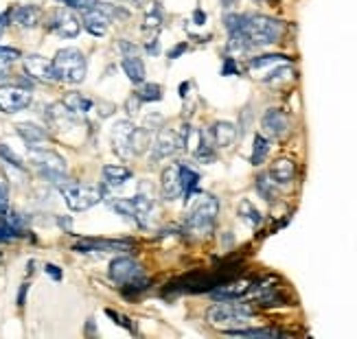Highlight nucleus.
Here are the masks:
<instances>
[{"label":"nucleus","instance_id":"obj_1","mask_svg":"<svg viewBox=\"0 0 357 339\" xmlns=\"http://www.w3.org/2000/svg\"><path fill=\"white\" fill-rule=\"evenodd\" d=\"M237 33H241L248 40L252 49L272 47V44H278L283 40L285 25L281 20H274L263 14H241V27Z\"/></svg>","mask_w":357,"mask_h":339},{"label":"nucleus","instance_id":"obj_2","mask_svg":"<svg viewBox=\"0 0 357 339\" xmlns=\"http://www.w3.org/2000/svg\"><path fill=\"white\" fill-rule=\"evenodd\" d=\"M254 318V309L245 302L237 300H221L215 307H210L206 311V320L210 326H217L221 331L230 329H241V326H248Z\"/></svg>","mask_w":357,"mask_h":339},{"label":"nucleus","instance_id":"obj_3","mask_svg":"<svg viewBox=\"0 0 357 339\" xmlns=\"http://www.w3.org/2000/svg\"><path fill=\"white\" fill-rule=\"evenodd\" d=\"M217 214H219L217 197L208 195V193H199L191 210L186 214V232L193 236H199V239L208 236L217 223Z\"/></svg>","mask_w":357,"mask_h":339},{"label":"nucleus","instance_id":"obj_4","mask_svg":"<svg viewBox=\"0 0 357 339\" xmlns=\"http://www.w3.org/2000/svg\"><path fill=\"white\" fill-rule=\"evenodd\" d=\"M110 280L123 289L125 296H136L138 291H145L149 287V280L145 278L143 267L130 256H119L110 263Z\"/></svg>","mask_w":357,"mask_h":339},{"label":"nucleus","instance_id":"obj_5","mask_svg":"<svg viewBox=\"0 0 357 339\" xmlns=\"http://www.w3.org/2000/svg\"><path fill=\"white\" fill-rule=\"evenodd\" d=\"M53 68H55V75H58V81L77 86L86 79L88 62H86V55L79 49H62L55 53Z\"/></svg>","mask_w":357,"mask_h":339},{"label":"nucleus","instance_id":"obj_6","mask_svg":"<svg viewBox=\"0 0 357 339\" xmlns=\"http://www.w3.org/2000/svg\"><path fill=\"white\" fill-rule=\"evenodd\" d=\"M29 160L36 164L38 171L47 179H51L53 184L62 186L69 182V179H66V160L60 153H55L51 149H42V147H31Z\"/></svg>","mask_w":357,"mask_h":339},{"label":"nucleus","instance_id":"obj_7","mask_svg":"<svg viewBox=\"0 0 357 339\" xmlns=\"http://www.w3.org/2000/svg\"><path fill=\"white\" fill-rule=\"evenodd\" d=\"M62 195L66 199V206L75 212H84V210H90L93 206H97L99 201L103 199L101 188L97 186H88V184H73V182H66L60 186Z\"/></svg>","mask_w":357,"mask_h":339},{"label":"nucleus","instance_id":"obj_8","mask_svg":"<svg viewBox=\"0 0 357 339\" xmlns=\"http://www.w3.org/2000/svg\"><path fill=\"white\" fill-rule=\"evenodd\" d=\"M33 103L31 88L25 84H5L0 86V112L5 114H18Z\"/></svg>","mask_w":357,"mask_h":339},{"label":"nucleus","instance_id":"obj_9","mask_svg":"<svg viewBox=\"0 0 357 339\" xmlns=\"http://www.w3.org/2000/svg\"><path fill=\"white\" fill-rule=\"evenodd\" d=\"M138 127L134 125L132 121H116L110 131V138H112V149L123 160H130V158L136 155L134 151V138H136Z\"/></svg>","mask_w":357,"mask_h":339},{"label":"nucleus","instance_id":"obj_10","mask_svg":"<svg viewBox=\"0 0 357 339\" xmlns=\"http://www.w3.org/2000/svg\"><path fill=\"white\" fill-rule=\"evenodd\" d=\"M49 31L55 33L58 38H64V40H73L79 36L82 31V20L77 18L73 11L69 9H58L55 14L51 16L49 20Z\"/></svg>","mask_w":357,"mask_h":339},{"label":"nucleus","instance_id":"obj_11","mask_svg":"<svg viewBox=\"0 0 357 339\" xmlns=\"http://www.w3.org/2000/svg\"><path fill=\"white\" fill-rule=\"evenodd\" d=\"M77 9L82 11L84 29L90 33V36H95V38H103L108 33V27H110V18L103 14V11L97 9L90 0H82V5Z\"/></svg>","mask_w":357,"mask_h":339},{"label":"nucleus","instance_id":"obj_12","mask_svg":"<svg viewBox=\"0 0 357 339\" xmlns=\"http://www.w3.org/2000/svg\"><path fill=\"white\" fill-rule=\"evenodd\" d=\"M285 64H292V60L285 58V55H259V58H252L248 62V73L250 77H254L256 81H267L276 68H281Z\"/></svg>","mask_w":357,"mask_h":339},{"label":"nucleus","instance_id":"obj_13","mask_svg":"<svg viewBox=\"0 0 357 339\" xmlns=\"http://www.w3.org/2000/svg\"><path fill=\"white\" fill-rule=\"evenodd\" d=\"M22 66H25V73L36 79V81H44V84H58V75H55V68H53V62L42 58V55H27L25 60H22Z\"/></svg>","mask_w":357,"mask_h":339},{"label":"nucleus","instance_id":"obj_14","mask_svg":"<svg viewBox=\"0 0 357 339\" xmlns=\"http://www.w3.org/2000/svg\"><path fill=\"white\" fill-rule=\"evenodd\" d=\"M180 149H182V142H180L177 131H173L169 127H160L158 134H156V140H153V160L171 158Z\"/></svg>","mask_w":357,"mask_h":339},{"label":"nucleus","instance_id":"obj_15","mask_svg":"<svg viewBox=\"0 0 357 339\" xmlns=\"http://www.w3.org/2000/svg\"><path fill=\"white\" fill-rule=\"evenodd\" d=\"M261 127H263V134L267 138H274V140H281L289 134V118L283 110H267L263 118H261Z\"/></svg>","mask_w":357,"mask_h":339},{"label":"nucleus","instance_id":"obj_16","mask_svg":"<svg viewBox=\"0 0 357 339\" xmlns=\"http://www.w3.org/2000/svg\"><path fill=\"white\" fill-rule=\"evenodd\" d=\"M250 285H252V280H248V278H241V280L230 278L210 291V296H213L215 300H239V298L248 296Z\"/></svg>","mask_w":357,"mask_h":339},{"label":"nucleus","instance_id":"obj_17","mask_svg":"<svg viewBox=\"0 0 357 339\" xmlns=\"http://www.w3.org/2000/svg\"><path fill=\"white\" fill-rule=\"evenodd\" d=\"M44 118H47V123L53 127V129H71L75 125L77 116L73 114V112L64 105V101H60V103H51L47 108V112H44Z\"/></svg>","mask_w":357,"mask_h":339},{"label":"nucleus","instance_id":"obj_18","mask_svg":"<svg viewBox=\"0 0 357 339\" xmlns=\"http://www.w3.org/2000/svg\"><path fill=\"white\" fill-rule=\"evenodd\" d=\"M160 193H162V199L167 201H173L182 195V186H180V171H177V166H167L162 171V177H160Z\"/></svg>","mask_w":357,"mask_h":339},{"label":"nucleus","instance_id":"obj_19","mask_svg":"<svg viewBox=\"0 0 357 339\" xmlns=\"http://www.w3.org/2000/svg\"><path fill=\"white\" fill-rule=\"evenodd\" d=\"M11 20L22 29H36L42 20V11L36 5H20L11 11Z\"/></svg>","mask_w":357,"mask_h":339},{"label":"nucleus","instance_id":"obj_20","mask_svg":"<svg viewBox=\"0 0 357 339\" xmlns=\"http://www.w3.org/2000/svg\"><path fill=\"white\" fill-rule=\"evenodd\" d=\"M210 136H213V142L217 149H226L232 142L237 140V127L228 121H217L213 127H210Z\"/></svg>","mask_w":357,"mask_h":339},{"label":"nucleus","instance_id":"obj_21","mask_svg":"<svg viewBox=\"0 0 357 339\" xmlns=\"http://www.w3.org/2000/svg\"><path fill=\"white\" fill-rule=\"evenodd\" d=\"M270 175L274 177V182L278 186L292 184L294 177H296V164H294V160H289V158H278V160H274V164L270 168Z\"/></svg>","mask_w":357,"mask_h":339},{"label":"nucleus","instance_id":"obj_22","mask_svg":"<svg viewBox=\"0 0 357 339\" xmlns=\"http://www.w3.org/2000/svg\"><path fill=\"white\" fill-rule=\"evenodd\" d=\"M130 241H106V239H84L75 243V252H99V250H127Z\"/></svg>","mask_w":357,"mask_h":339},{"label":"nucleus","instance_id":"obj_23","mask_svg":"<svg viewBox=\"0 0 357 339\" xmlns=\"http://www.w3.org/2000/svg\"><path fill=\"white\" fill-rule=\"evenodd\" d=\"M162 29V7L158 0H151L145 11V20H143V31L147 36H158V31Z\"/></svg>","mask_w":357,"mask_h":339},{"label":"nucleus","instance_id":"obj_24","mask_svg":"<svg viewBox=\"0 0 357 339\" xmlns=\"http://www.w3.org/2000/svg\"><path fill=\"white\" fill-rule=\"evenodd\" d=\"M177 171H180V186H182V195L186 199H191L197 188H199V173L195 171L193 166H188L186 162H182L177 166Z\"/></svg>","mask_w":357,"mask_h":339},{"label":"nucleus","instance_id":"obj_25","mask_svg":"<svg viewBox=\"0 0 357 339\" xmlns=\"http://www.w3.org/2000/svg\"><path fill=\"white\" fill-rule=\"evenodd\" d=\"M16 131H18L20 138L29 145H40V142L49 140V131L42 129L40 125H36V123H18Z\"/></svg>","mask_w":357,"mask_h":339},{"label":"nucleus","instance_id":"obj_26","mask_svg":"<svg viewBox=\"0 0 357 339\" xmlns=\"http://www.w3.org/2000/svg\"><path fill=\"white\" fill-rule=\"evenodd\" d=\"M64 105L69 108L75 116H86L88 112H93L95 101L88 99V97L82 95V92H69V95L64 97Z\"/></svg>","mask_w":357,"mask_h":339},{"label":"nucleus","instance_id":"obj_27","mask_svg":"<svg viewBox=\"0 0 357 339\" xmlns=\"http://www.w3.org/2000/svg\"><path fill=\"white\" fill-rule=\"evenodd\" d=\"M121 68H123V73L127 75V79L134 86H140L145 81V77H147L145 64H143V60L138 58V55H136V58H123Z\"/></svg>","mask_w":357,"mask_h":339},{"label":"nucleus","instance_id":"obj_28","mask_svg":"<svg viewBox=\"0 0 357 339\" xmlns=\"http://www.w3.org/2000/svg\"><path fill=\"white\" fill-rule=\"evenodd\" d=\"M256 193H259L265 201H276L278 197V184L274 182V177L270 173H261L259 177H256Z\"/></svg>","mask_w":357,"mask_h":339},{"label":"nucleus","instance_id":"obj_29","mask_svg":"<svg viewBox=\"0 0 357 339\" xmlns=\"http://www.w3.org/2000/svg\"><path fill=\"white\" fill-rule=\"evenodd\" d=\"M103 177L110 186H123L132 177V171L127 166H121V164H106Z\"/></svg>","mask_w":357,"mask_h":339},{"label":"nucleus","instance_id":"obj_30","mask_svg":"<svg viewBox=\"0 0 357 339\" xmlns=\"http://www.w3.org/2000/svg\"><path fill=\"white\" fill-rule=\"evenodd\" d=\"M230 337H261V339H276V337H287V333L278 329H230L224 331Z\"/></svg>","mask_w":357,"mask_h":339},{"label":"nucleus","instance_id":"obj_31","mask_svg":"<svg viewBox=\"0 0 357 339\" xmlns=\"http://www.w3.org/2000/svg\"><path fill=\"white\" fill-rule=\"evenodd\" d=\"M237 212H239V217L250 225V228H259L261 221H263V214L259 212V208H256L250 199H241Z\"/></svg>","mask_w":357,"mask_h":339},{"label":"nucleus","instance_id":"obj_32","mask_svg":"<svg viewBox=\"0 0 357 339\" xmlns=\"http://www.w3.org/2000/svg\"><path fill=\"white\" fill-rule=\"evenodd\" d=\"M267 153H270V138L263 134H256L254 136V145H252V155H250V162L254 166L263 164V160L267 158Z\"/></svg>","mask_w":357,"mask_h":339},{"label":"nucleus","instance_id":"obj_33","mask_svg":"<svg viewBox=\"0 0 357 339\" xmlns=\"http://www.w3.org/2000/svg\"><path fill=\"white\" fill-rule=\"evenodd\" d=\"M22 58V53L18 49L11 47H0V81L9 75V71L14 68V64Z\"/></svg>","mask_w":357,"mask_h":339},{"label":"nucleus","instance_id":"obj_34","mask_svg":"<svg viewBox=\"0 0 357 339\" xmlns=\"http://www.w3.org/2000/svg\"><path fill=\"white\" fill-rule=\"evenodd\" d=\"M110 208H112L114 212H119L121 217H125L130 221H136V208H134V201L132 197H114L110 199Z\"/></svg>","mask_w":357,"mask_h":339},{"label":"nucleus","instance_id":"obj_35","mask_svg":"<svg viewBox=\"0 0 357 339\" xmlns=\"http://www.w3.org/2000/svg\"><path fill=\"white\" fill-rule=\"evenodd\" d=\"M136 95H138V99L143 101V103H158V101L162 99V88L158 84L143 81Z\"/></svg>","mask_w":357,"mask_h":339},{"label":"nucleus","instance_id":"obj_36","mask_svg":"<svg viewBox=\"0 0 357 339\" xmlns=\"http://www.w3.org/2000/svg\"><path fill=\"white\" fill-rule=\"evenodd\" d=\"M0 158H3L5 162H9L11 166H16V168H25V162H22V158H18L14 151L9 149L7 145H0Z\"/></svg>","mask_w":357,"mask_h":339},{"label":"nucleus","instance_id":"obj_37","mask_svg":"<svg viewBox=\"0 0 357 339\" xmlns=\"http://www.w3.org/2000/svg\"><path fill=\"white\" fill-rule=\"evenodd\" d=\"M5 210H9V184H7L5 175L0 173V212H5Z\"/></svg>","mask_w":357,"mask_h":339},{"label":"nucleus","instance_id":"obj_38","mask_svg":"<svg viewBox=\"0 0 357 339\" xmlns=\"http://www.w3.org/2000/svg\"><path fill=\"white\" fill-rule=\"evenodd\" d=\"M119 51L123 53V58H136V55L140 53L138 47L130 40H119Z\"/></svg>","mask_w":357,"mask_h":339},{"label":"nucleus","instance_id":"obj_39","mask_svg":"<svg viewBox=\"0 0 357 339\" xmlns=\"http://www.w3.org/2000/svg\"><path fill=\"white\" fill-rule=\"evenodd\" d=\"M221 75H239V66L235 64L232 58L224 60V66H221Z\"/></svg>","mask_w":357,"mask_h":339},{"label":"nucleus","instance_id":"obj_40","mask_svg":"<svg viewBox=\"0 0 357 339\" xmlns=\"http://www.w3.org/2000/svg\"><path fill=\"white\" fill-rule=\"evenodd\" d=\"M140 103H143V101L138 99V95L130 97V99H127V103H125L127 114H138V112H140Z\"/></svg>","mask_w":357,"mask_h":339},{"label":"nucleus","instance_id":"obj_41","mask_svg":"<svg viewBox=\"0 0 357 339\" xmlns=\"http://www.w3.org/2000/svg\"><path fill=\"white\" fill-rule=\"evenodd\" d=\"M145 51L151 53V55H158L160 53V44H158V36H151L147 42H145Z\"/></svg>","mask_w":357,"mask_h":339},{"label":"nucleus","instance_id":"obj_42","mask_svg":"<svg viewBox=\"0 0 357 339\" xmlns=\"http://www.w3.org/2000/svg\"><path fill=\"white\" fill-rule=\"evenodd\" d=\"M106 313H108V315H110V318H112V320H114L116 324H121V326H125V329H127V331H134V326L130 324V320H127V318H123V315H119V313H114V311H110V309H108Z\"/></svg>","mask_w":357,"mask_h":339},{"label":"nucleus","instance_id":"obj_43","mask_svg":"<svg viewBox=\"0 0 357 339\" xmlns=\"http://www.w3.org/2000/svg\"><path fill=\"white\" fill-rule=\"evenodd\" d=\"M44 271H47V274L53 278V280H62V269L58 267V265H53V263H49L47 267H44Z\"/></svg>","mask_w":357,"mask_h":339},{"label":"nucleus","instance_id":"obj_44","mask_svg":"<svg viewBox=\"0 0 357 339\" xmlns=\"http://www.w3.org/2000/svg\"><path fill=\"white\" fill-rule=\"evenodd\" d=\"M186 42H182V44H177V47H173L171 51H169V60H177V58H180V55L182 53H186Z\"/></svg>","mask_w":357,"mask_h":339},{"label":"nucleus","instance_id":"obj_45","mask_svg":"<svg viewBox=\"0 0 357 339\" xmlns=\"http://www.w3.org/2000/svg\"><path fill=\"white\" fill-rule=\"evenodd\" d=\"M193 22H195L197 27H202L204 22H206V14H204L202 9H195V11H193Z\"/></svg>","mask_w":357,"mask_h":339},{"label":"nucleus","instance_id":"obj_46","mask_svg":"<svg viewBox=\"0 0 357 339\" xmlns=\"http://www.w3.org/2000/svg\"><path fill=\"white\" fill-rule=\"evenodd\" d=\"M27 291H29V285L25 282V285L20 287V291H18V307H25V298H27Z\"/></svg>","mask_w":357,"mask_h":339},{"label":"nucleus","instance_id":"obj_47","mask_svg":"<svg viewBox=\"0 0 357 339\" xmlns=\"http://www.w3.org/2000/svg\"><path fill=\"white\" fill-rule=\"evenodd\" d=\"M60 3H64L66 7H71V9H77L82 5V0H60Z\"/></svg>","mask_w":357,"mask_h":339},{"label":"nucleus","instance_id":"obj_48","mask_svg":"<svg viewBox=\"0 0 357 339\" xmlns=\"http://www.w3.org/2000/svg\"><path fill=\"white\" fill-rule=\"evenodd\" d=\"M188 88H191V84H188V81L180 84V97H182V99H186V92H188Z\"/></svg>","mask_w":357,"mask_h":339},{"label":"nucleus","instance_id":"obj_49","mask_svg":"<svg viewBox=\"0 0 357 339\" xmlns=\"http://www.w3.org/2000/svg\"><path fill=\"white\" fill-rule=\"evenodd\" d=\"M58 223L62 225V228H66V230L71 228V219H58Z\"/></svg>","mask_w":357,"mask_h":339},{"label":"nucleus","instance_id":"obj_50","mask_svg":"<svg viewBox=\"0 0 357 339\" xmlns=\"http://www.w3.org/2000/svg\"><path fill=\"white\" fill-rule=\"evenodd\" d=\"M221 3H224L226 9H232V7H235V0H221Z\"/></svg>","mask_w":357,"mask_h":339},{"label":"nucleus","instance_id":"obj_51","mask_svg":"<svg viewBox=\"0 0 357 339\" xmlns=\"http://www.w3.org/2000/svg\"><path fill=\"white\" fill-rule=\"evenodd\" d=\"M3 31H5V29H0V36H3Z\"/></svg>","mask_w":357,"mask_h":339}]
</instances>
